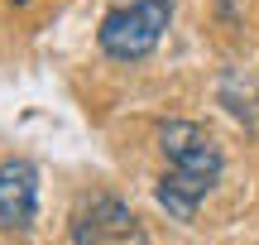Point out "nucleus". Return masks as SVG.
Here are the masks:
<instances>
[{
    "label": "nucleus",
    "instance_id": "nucleus-1",
    "mask_svg": "<svg viewBox=\"0 0 259 245\" xmlns=\"http://www.w3.org/2000/svg\"><path fill=\"white\" fill-rule=\"evenodd\" d=\"M158 149L168 159V178L158 183V207L173 221H192L197 207L206 202V192L221 183L226 154L216 144L211 130H202L197 120H168L158 125Z\"/></svg>",
    "mask_w": 259,
    "mask_h": 245
},
{
    "label": "nucleus",
    "instance_id": "nucleus-2",
    "mask_svg": "<svg viewBox=\"0 0 259 245\" xmlns=\"http://www.w3.org/2000/svg\"><path fill=\"white\" fill-rule=\"evenodd\" d=\"M168 19H173V0H130L101 19L96 44H101V53L120 58V63H139L168 34Z\"/></svg>",
    "mask_w": 259,
    "mask_h": 245
},
{
    "label": "nucleus",
    "instance_id": "nucleus-3",
    "mask_svg": "<svg viewBox=\"0 0 259 245\" xmlns=\"http://www.w3.org/2000/svg\"><path fill=\"white\" fill-rule=\"evenodd\" d=\"M72 245H149V231L111 192H96L72 212Z\"/></svg>",
    "mask_w": 259,
    "mask_h": 245
},
{
    "label": "nucleus",
    "instance_id": "nucleus-5",
    "mask_svg": "<svg viewBox=\"0 0 259 245\" xmlns=\"http://www.w3.org/2000/svg\"><path fill=\"white\" fill-rule=\"evenodd\" d=\"M15 5H29V0H15Z\"/></svg>",
    "mask_w": 259,
    "mask_h": 245
},
{
    "label": "nucleus",
    "instance_id": "nucleus-4",
    "mask_svg": "<svg viewBox=\"0 0 259 245\" xmlns=\"http://www.w3.org/2000/svg\"><path fill=\"white\" fill-rule=\"evenodd\" d=\"M38 212V169L29 159H5L0 164V231L24 236Z\"/></svg>",
    "mask_w": 259,
    "mask_h": 245
}]
</instances>
